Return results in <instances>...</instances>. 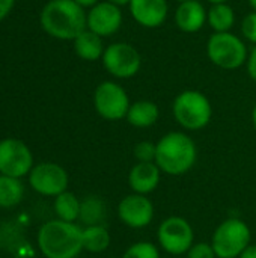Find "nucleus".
Masks as SVG:
<instances>
[{"label": "nucleus", "mask_w": 256, "mask_h": 258, "mask_svg": "<svg viewBox=\"0 0 256 258\" xmlns=\"http://www.w3.org/2000/svg\"><path fill=\"white\" fill-rule=\"evenodd\" d=\"M42 30L60 41H74L86 26V11L74 0H50L39 14Z\"/></svg>", "instance_id": "1"}, {"label": "nucleus", "mask_w": 256, "mask_h": 258, "mask_svg": "<svg viewBox=\"0 0 256 258\" xmlns=\"http://www.w3.org/2000/svg\"><path fill=\"white\" fill-rule=\"evenodd\" d=\"M155 145V165L163 174L170 177L187 174L198 160V147L186 132H169Z\"/></svg>", "instance_id": "2"}, {"label": "nucleus", "mask_w": 256, "mask_h": 258, "mask_svg": "<svg viewBox=\"0 0 256 258\" xmlns=\"http://www.w3.org/2000/svg\"><path fill=\"white\" fill-rule=\"evenodd\" d=\"M38 246L45 258H75L83 251V230L74 222L48 221L38 233Z\"/></svg>", "instance_id": "3"}, {"label": "nucleus", "mask_w": 256, "mask_h": 258, "mask_svg": "<svg viewBox=\"0 0 256 258\" xmlns=\"http://www.w3.org/2000/svg\"><path fill=\"white\" fill-rule=\"evenodd\" d=\"M172 113L177 124L184 130L199 132L211 122L213 106L204 92L198 89H186L175 97Z\"/></svg>", "instance_id": "4"}, {"label": "nucleus", "mask_w": 256, "mask_h": 258, "mask_svg": "<svg viewBox=\"0 0 256 258\" xmlns=\"http://www.w3.org/2000/svg\"><path fill=\"white\" fill-rule=\"evenodd\" d=\"M207 56L213 65L225 71H235L246 65L249 50L244 39L232 32L214 33L207 41Z\"/></svg>", "instance_id": "5"}, {"label": "nucleus", "mask_w": 256, "mask_h": 258, "mask_svg": "<svg viewBox=\"0 0 256 258\" xmlns=\"http://www.w3.org/2000/svg\"><path fill=\"white\" fill-rule=\"evenodd\" d=\"M250 243V227L240 218L225 219L211 236V245L217 258H238Z\"/></svg>", "instance_id": "6"}, {"label": "nucleus", "mask_w": 256, "mask_h": 258, "mask_svg": "<svg viewBox=\"0 0 256 258\" xmlns=\"http://www.w3.org/2000/svg\"><path fill=\"white\" fill-rule=\"evenodd\" d=\"M103 68L116 80H128L139 74L142 68V54L125 41H116L106 45L101 57Z\"/></svg>", "instance_id": "7"}, {"label": "nucleus", "mask_w": 256, "mask_h": 258, "mask_svg": "<svg viewBox=\"0 0 256 258\" xmlns=\"http://www.w3.org/2000/svg\"><path fill=\"white\" fill-rule=\"evenodd\" d=\"M157 245L169 255H184L195 245V230L186 218L169 216L157 228Z\"/></svg>", "instance_id": "8"}, {"label": "nucleus", "mask_w": 256, "mask_h": 258, "mask_svg": "<svg viewBox=\"0 0 256 258\" xmlns=\"http://www.w3.org/2000/svg\"><path fill=\"white\" fill-rule=\"evenodd\" d=\"M130 106L131 101L128 92L115 80H104L94 91L95 112L106 121L115 122L125 119Z\"/></svg>", "instance_id": "9"}, {"label": "nucleus", "mask_w": 256, "mask_h": 258, "mask_svg": "<svg viewBox=\"0 0 256 258\" xmlns=\"http://www.w3.org/2000/svg\"><path fill=\"white\" fill-rule=\"evenodd\" d=\"M33 169V156L29 147L18 139L0 141V174L20 178Z\"/></svg>", "instance_id": "10"}, {"label": "nucleus", "mask_w": 256, "mask_h": 258, "mask_svg": "<svg viewBox=\"0 0 256 258\" xmlns=\"http://www.w3.org/2000/svg\"><path fill=\"white\" fill-rule=\"evenodd\" d=\"M118 219L131 230H142L154 221L155 209L146 195L130 194L124 197L116 207Z\"/></svg>", "instance_id": "11"}, {"label": "nucleus", "mask_w": 256, "mask_h": 258, "mask_svg": "<svg viewBox=\"0 0 256 258\" xmlns=\"http://www.w3.org/2000/svg\"><path fill=\"white\" fill-rule=\"evenodd\" d=\"M68 174L66 171L51 162L39 163L33 166V169L29 174V183L30 186L41 195L45 197H57L63 192H66L68 187Z\"/></svg>", "instance_id": "12"}, {"label": "nucleus", "mask_w": 256, "mask_h": 258, "mask_svg": "<svg viewBox=\"0 0 256 258\" xmlns=\"http://www.w3.org/2000/svg\"><path fill=\"white\" fill-rule=\"evenodd\" d=\"M124 15L122 9L110 2L101 0L86 12V26L98 36L109 38L118 33L122 27Z\"/></svg>", "instance_id": "13"}, {"label": "nucleus", "mask_w": 256, "mask_h": 258, "mask_svg": "<svg viewBox=\"0 0 256 258\" xmlns=\"http://www.w3.org/2000/svg\"><path fill=\"white\" fill-rule=\"evenodd\" d=\"M128 11L140 27L157 29L169 17V0H131Z\"/></svg>", "instance_id": "14"}, {"label": "nucleus", "mask_w": 256, "mask_h": 258, "mask_svg": "<svg viewBox=\"0 0 256 258\" xmlns=\"http://www.w3.org/2000/svg\"><path fill=\"white\" fill-rule=\"evenodd\" d=\"M161 174L163 172L155 165V162H137L128 171V187L133 194L148 197L158 187Z\"/></svg>", "instance_id": "15"}, {"label": "nucleus", "mask_w": 256, "mask_h": 258, "mask_svg": "<svg viewBox=\"0 0 256 258\" xmlns=\"http://www.w3.org/2000/svg\"><path fill=\"white\" fill-rule=\"evenodd\" d=\"M207 11L199 0L178 3L175 9V24L184 33H198L207 24Z\"/></svg>", "instance_id": "16"}, {"label": "nucleus", "mask_w": 256, "mask_h": 258, "mask_svg": "<svg viewBox=\"0 0 256 258\" xmlns=\"http://www.w3.org/2000/svg\"><path fill=\"white\" fill-rule=\"evenodd\" d=\"M160 118V109L157 103L151 100H137L131 103L125 116L127 122L134 128H149Z\"/></svg>", "instance_id": "17"}, {"label": "nucleus", "mask_w": 256, "mask_h": 258, "mask_svg": "<svg viewBox=\"0 0 256 258\" xmlns=\"http://www.w3.org/2000/svg\"><path fill=\"white\" fill-rule=\"evenodd\" d=\"M74 51L75 54L86 60V62H95L101 60L103 53L106 50V45L103 42V38L98 36L97 33L91 32L89 29L83 30L74 41Z\"/></svg>", "instance_id": "18"}, {"label": "nucleus", "mask_w": 256, "mask_h": 258, "mask_svg": "<svg viewBox=\"0 0 256 258\" xmlns=\"http://www.w3.org/2000/svg\"><path fill=\"white\" fill-rule=\"evenodd\" d=\"M235 21L237 15L229 3L211 5L207 11V24L211 27L214 33L231 32L235 26Z\"/></svg>", "instance_id": "19"}, {"label": "nucleus", "mask_w": 256, "mask_h": 258, "mask_svg": "<svg viewBox=\"0 0 256 258\" xmlns=\"http://www.w3.org/2000/svg\"><path fill=\"white\" fill-rule=\"evenodd\" d=\"M112 243V236L109 230L103 225H88L83 230V249L91 254H101L107 251Z\"/></svg>", "instance_id": "20"}, {"label": "nucleus", "mask_w": 256, "mask_h": 258, "mask_svg": "<svg viewBox=\"0 0 256 258\" xmlns=\"http://www.w3.org/2000/svg\"><path fill=\"white\" fill-rule=\"evenodd\" d=\"M80 206L81 201L68 190L54 198V212L57 218L65 222H74L80 218Z\"/></svg>", "instance_id": "21"}, {"label": "nucleus", "mask_w": 256, "mask_h": 258, "mask_svg": "<svg viewBox=\"0 0 256 258\" xmlns=\"http://www.w3.org/2000/svg\"><path fill=\"white\" fill-rule=\"evenodd\" d=\"M106 203L98 197H88L81 201L80 206V221L88 225L103 224L106 218Z\"/></svg>", "instance_id": "22"}, {"label": "nucleus", "mask_w": 256, "mask_h": 258, "mask_svg": "<svg viewBox=\"0 0 256 258\" xmlns=\"http://www.w3.org/2000/svg\"><path fill=\"white\" fill-rule=\"evenodd\" d=\"M24 187L18 178L0 175V207H14L23 200Z\"/></svg>", "instance_id": "23"}, {"label": "nucleus", "mask_w": 256, "mask_h": 258, "mask_svg": "<svg viewBox=\"0 0 256 258\" xmlns=\"http://www.w3.org/2000/svg\"><path fill=\"white\" fill-rule=\"evenodd\" d=\"M122 258H161V255H160L158 245L152 242L140 240L131 243L122 254Z\"/></svg>", "instance_id": "24"}, {"label": "nucleus", "mask_w": 256, "mask_h": 258, "mask_svg": "<svg viewBox=\"0 0 256 258\" xmlns=\"http://www.w3.org/2000/svg\"><path fill=\"white\" fill-rule=\"evenodd\" d=\"M133 156L137 162H155L157 145L151 141H140L134 145Z\"/></svg>", "instance_id": "25"}, {"label": "nucleus", "mask_w": 256, "mask_h": 258, "mask_svg": "<svg viewBox=\"0 0 256 258\" xmlns=\"http://www.w3.org/2000/svg\"><path fill=\"white\" fill-rule=\"evenodd\" d=\"M241 35L243 39H246L252 45H256V12L253 11L244 15L241 21Z\"/></svg>", "instance_id": "26"}, {"label": "nucleus", "mask_w": 256, "mask_h": 258, "mask_svg": "<svg viewBox=\"0 0 256 258\" xmlns=\"http://www.w3.org/2000/svg\"><path fill=\"white\" fill-rule=\"evenodd\" d=\"M186 255L187 258H217L211 242H195Z\"/></svg>", "instance_id": "27"}, {"label": "nucleus", "mask_w": 256, "mask_h": 258, "mask_svg": "<svg viewBox=\"0 0 256 258\" xmlns=\"http://www.w3.org/2000/svg\"><path fill=\"white\" fill-rule=\"evenodd\" d=\"M246 71H247L249 77L256 83V45H253L252 50L249 51L247 62H246Z\"/></svg>", "instance_id": "28"}, {"label": "nucleus", "mask_w": 256, "mask_h": 258, "mask_svg": "<svg viewBox=\"0 0 256 258\" xmlns=\"http://www.w3.org/2000/svg\"><path fill=\"white\" fill-rule=\"evenodd\" d=\"M14 5H15V0H0V21L9 15Z\"/></svg>", "instance_id": "29"}, {"label": "nucleus", "mask_w": 256, "mask_h": 258, "mask_svg": "<svg viewBox=\"0 0 256 258\" xmlns=\"http://www.w3.org/2000/svg\"><path fill=\"white\" fill-rule=\"evenodd\" d=\"M238 258H256V243H250Z\"/></svg>", "instance_id": "30"}, {"label": "nucleus", "mask_w": 256, "mask_h": 258, "mask_svg": "<svg viewBox=\"0 0 256 258\" xmlns=\"http://www.w3.org/2000/svg\"><path fill=\"white\" fill-rule=\"evenodd\" d=\"M74 2H75V3H78L80 6H83L84 9H86V8L89 9V8H92L94 5H97V3H98V2H101V0H74Z\"/></svg>", "instance_id": "31"}, {"label": "nucleus", "mask_w": 256, "mask_h": 258, "mask_svg": "<svg viewBox=\"0 0 256 258\" xmlns=\"http://www.w3.org/2000/svg\"><path fill=\"white\" fill-rule=\"evenodd\" d=\"M106 2H110V3H113V5L122 8V6H128L131 0H106Z\"/></svg>", "instance_id": "32"}, {"label": "nucleus", "mask_w": 256, "mask_h": 258, "mask_svg": "<svg viewBox=\"0 0 256 258\" xmlns=\"http://www.w3.org/2000/svg\"><path fill=\"white\" fill-rule=\"evenodd\" d=\"M252 124H253V128L256 130V103L253 109H252Z\"/></svg>", "instance_id": "33"}, {"label": "nucleus", "mask_w": 256, "mask_h": 258, "mask_svg": "<svg viewBox=\"0 0 256 258\" xmlns=\"http://www.w3.org/2000/svg\"><path fill=\"white\" fill-rule=\"evenodd\" d=\"M210 5H219V3H229V0H207Z\"/></svg>", "instance_id": "34"}, {"label": "nucleus", "mask_w": 256, "mask_h": 258, "mask_svg": "<svg viewBox=\"0 0 256 258\" xmlns=\"http://www.w3.org/2000/svg\"><path fill=\"white\" fill-rule=\"evenodd\" d=\"M249 2V6H250V9L256 12V0H247Z\"/></svg>", "instance_id": "35"}, {"label": "nucleus", "mask_w": 256, "mask_h": 258, "mask_svg": "<svg viewBox=\"0 0 256 258\" xmlns=\"http://www.w3.org/2000/svg\"><path fill=\"white\" fill-rule=\"evenodd\" d=\"M175 2H178V3H183V2H187V0H175Z\"/></svg>", "instance_id": "36"}]
</instances>
